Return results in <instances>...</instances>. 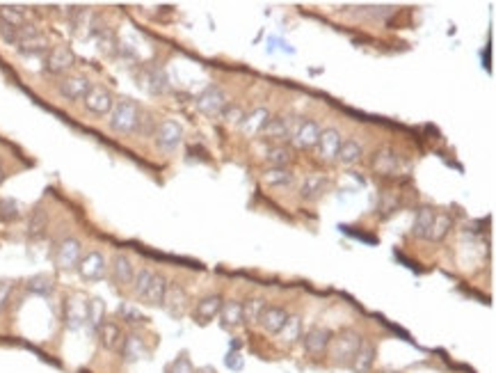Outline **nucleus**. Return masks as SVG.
Masks as SVG:
<instances>
[{"label": "nucleus", "mask_w": 496, "mask_h": 373, "mask_svg": "<svg viewBox=\"0 0 496 373\" xmlns=\"http://www.w3.org/2000/svg\"><path fill=\"white\" fill-rule=\"evenodd\" d=\"M341 142H343V135L338 133V128H323L321 138L316 142V152L323 160H336Z\"/></svg>", "instance_id": "20"}, {"label": "nucleus", "mask_w": 496, "mask_h": 373, "mask_svg": "<svg viewBox=\"0 0 496 373\" xmlns=\"http://www.w3.org/2000/svg\"><path fill=\"white\" fill-rule=\"evenodd\" d=\"M167 277L162 273H153L151 282H149L147 291L142 293L140 302H145L147 307H160L162 304V298H165V291H167Z\"/></svg>", "instance_id": "25"}, {"label": "nucleus", "mask_w": 496, "mask_h": 373, "mask_svg": "<svg viewBox=\"0 0 496 373\" xmlns=\"http://www.w3.org/2000/svg\"><path fill=\"white\" fill-rule=\"evenodd\" d=\"M140 85L142 90L149 92L151 97H162V94L169 92V78H167V71L162 69L158 64H149V67H142L140 71Z\"/></svg>", "instance_id": "9"}, {"label": "nucleus", "mask_w": 496, "mask_h": 373, "mask_svg": "<svg viewBox=\"0 0 496 373\" xmlns=\"http://www.w3.org/2000/svg\"><path fill=\"white\" fill-rule=\"evenodd\" d=\"M270 117H273V115H270L268 108H254V110H249L247 115H243V119L238 121V128H240L243 135L254 138V135H259L263 131V126H266V121Z\"/></svg>", "instance_id": "22"}, {"label": "nucleus", "mask_w": 496, "mask_h": 373, "mask_svg": "<svg viewBox=\"0 0 496 373\" xmlns=\"http://www.w3.org/2000/svg\"><path fill=\"white\" fill-rule=\"evenodd\" d=\"M153 273H156V270H151V268L135 270V277H133V282H131V289H133V293H135V298H138V300L142 298V293L147 291V287H149V282H151Z\"/></svg>", "instance_id": "44"}, {"label": "nucleus", "mask_w": 496, "mask_h": 373, "mask_svg": "<svg viewBox=\"0 0 496 373\" xmlns=\"http://www.w3.org/2000/svg\"><path fill=\"white\" fill-rule=\"evenodd\" d=\"M62 316H64V325L69 330H80L83 325H87V302L83 298L71 296L66 298L64 307H62Z\"/></svg>", "instance_id": "17"}, {"label": "nucleus", "mask_w": 496, "mask_h": 373, "mask_svg": "<svg viewBox=\"0 0 496 373\" xmlns=\"http://www.w3.org/2000/svg\"><path fill=\"white\" fill-rule=\"evenodd\" d=\"M156 128H158V121H156L153 112L142 110L140 119H138V128H135V135H140V138H153Z\"/></svg>", "instance_id": "43"}, {"label": "nucleus", "mask_w": 496, "mask_h": 373, "mask_svg": "<svg viewBox=\"0 0 496 373\" xmlns=\"http://www.w3.org/2000/svg\"><path fill=\"white\" fill-rule=\"evenodd\" d=\"M330 191V179L321 172H311L302 179V186H300V197L304 202H316L321 200L325 193Z\"/></svg>", "instance_id": "19"}, {"label": "nucleus", "mask_w": 496, "mask_h": 373, "mask_svg": "<svg viewBox=\"0 0 496 373\" xmlns=\"http://www.w3.org/2000/svg\"><path fill=\"white\" fill-rule=\"evenodd\" d=\"M359 344H362V337H359V332L345 328L341 330L338 335L332 337L330 341V348H327V355L332 359V364L334 366H350L352 357H355V352L359 348Z\"/></svg>", "instance_id": "2"}, {"label": "nucleus", "mask_w": 496, "mask_h": 373, "mask_svg": "<svg viewBox=\"0 0 496 373\" xmlns=\"http://www.w3.org/2000/svg\"><path fill=\"white\" fill-rule=\"evenodd\" d=\"M398 165H400V156L393 152L391 147L377 149L371 158V169L380 176H393L398 172Z\"/></svg>", "instance_id": "18"}, {"label": "nucleus", "mask_w": 496, "mask_h": 373, "mask_svg": "<svg viewBox=\"0 0 496 373\" xmlns=\"http://www.w3.org/2000/svg\"><path fill=\"white\" fill-rule=\"evenodd\" d=\"M217 318H220L222 328H227V330L240 328L243 325V304L238 300H224L222 309H220V316Z\"/></svg>", "instance_id": "31"}, {"label": "nucleus", "mask_w": 496, "mask_h": 373, "mask_svg": "<svg viewBox=\"0 0 496 373\" xmlns=\"http://www.w3.org/2000/svg\"><path fill=\"white\" fill-rule=\"evenodd\" d=\"M167 373H195V366H193V362H190L186 355H181V357H176L172 364H169Z\"/></svg>", "instance_id": "45"}, {"label": "nucleus", "mask_w": 496, "mask_h": 373, "mask_svg": "<svg viewBox=\"0 0 496 373\" xmlns=\"http://www.w3.org/2000/svg\"><path fill=\"white\" fill-rule=\"evenodd\" d=\"M80 259H83V243L73 239V236L58 241L55 248H53V263L60 270H76Z\"/></svg>", "instance_id": "3"}, {"label": "nucleus", "mask_w": 496, "mask_h": 373, "mask_svg": "<svg viewBox=\"0 0 496 373\" xmlns=\"http://www.w3.org/2000/svg\"><path fill=\"white\" fill-rule=\"evenodd\" d=\"M0 23L18 30L28 23V14H25V10L18 8V5H3V8H0Z\"/></svg>", "instance_id": "34"}, {"label": "nucleus", "mask_w": 496, "mask_h": 373, "mask_svg": "<svg viewBox=\"0 0 496 373\" xmlns=\"http://www.w3.org/2000/svg\"><path fill=\"white\" fill-rule=\"evenodd\" d=\"M94 37H97V49H99V53H103V56H108V58L117 56L119 44H117V37H114V32H112L110 28L99 30Z\"/></svg>", "instance_id": "39"}, {"label": "nucleus", "mask_w": 496, "mask_h": 373, "mask_svg": "<svg viewBox=\"0 0 496 373\" xmlns=\"http://www.w3.org/2000/svg\"><path fill=\"white\" fill-rule=\"evenodd\" d=\"M153 142L162 154L179 152L183 145V126L176 119L158 121V128H156V133H153Z\"/></svg>", "instance_id": "4"}, {"label": "nucleus", "mask_w": 496, "mask_h": 373, "mask_svg": "<svg viewBox=\"0 0 496 373\" xmlns=\"http://www.w3.org/2000/svg\"><path fill=\"white\" fill-rule=\"evenodd\" d=\"M46 232H49V211L44 206H37L35 211L30 213L28 225H25V236L30 241H42Z\"/></svg>", "instance_id": "27"}, {"label": "nucleus", "mask_w": 496, "mask_h": 373, "mask_svg": "<svg viewBox=\"0 0 496 373\" xmlns=\"http://www.w3.org/2000/svg\"><path fill=\"white\" fill-rule=\"evenodd\" d=\"M117 314H119V321H124L126 325H145L147 323V316L142 314V311L135 307V304L131 302H124V304H119V309H117Z\"/></svg>", "instance_id": "41"}, {"label": "nucleus", "mask_w": 496, "mask_h": 373, "mask_svg": "<svg viewBox=\"0 0 496 373\" xmlns=\"http://www.w3.org/2000/svg\"><path fill=\"white\" fill-rule=\"evenodd\" d=\"M12 291H14V284L8 282V280H0V314H3V311L8 309L10 298H12Z\"/></svg>", "instance_id": "46"}, {"label": "nucleus", "mask_w": 496, "mask_h": 373, "mask_svg": "<svg viewBox=\"0 0 496 373\" xmlns=\"http://www.w3.org/2000/svg\"><path fill=\"white\" fill-rule=\"evenodd\" d=\"M5 176H8V174H5V167H3V163H0V183L5 181Z\"/></svg>", "instance_id": "52"}, {"label": "nucleus", "mask_w": 496, "mask_h": 373, "mask_svg": "<svg viewBox=\"0 0 496 373\" xmlns=\"http://www.w3.org/2000/svg\"><path fill=\"white\" fill-rule=\"evenodd\" d=\"M288 318V311L284 307H277V304H266V309L261 311L259 316V328L263 332H268V335H277V332L282 330V325L286 323Z\"/></svg>", "instance_id": "23"}, {"label": "nucleus", "mask_w": 496, "mask_h": 373, "mask_svg": "<svg viewBox=\"0 0 496 373\" xmlns=\"http://www.w3.org/2000/svg\"><path fill=\"white\" fill-rule=\"evenodd\" d=\"M49 49H51V44H49V39H46L44 32H37V35H32V37H25L16 44V51L25 58L46 56Z\"/></svg>", "instance_id": "28"}, {"label": "nucleus", "mask_w": 496, "mask_h": 373, "mask_svg": "<svg viewBox=\"0 0 496 373\" xmlns=\"http://www.w3.org/2000/svg\"><path fill=\"white\" fill-rule=\"evenodd\" d=\"M195 373H215V369H210V366H201V369H195Z\"/></svg>", "instance_id": "51"}, {"label": "nucleus", "mask_w": 496, "mask_h": 373, "mask_svg": "<svg viewBox=\"0 0 496 373\" xmlns=\"http://www.w3.org/2000/svg\"><path fill=\"white\" fill-rule=\"evenodd\" d=\"M396 206H398V202H396V200L391 202L389 195H384V197H382V211H384V213H391V211H396Z\"/></svg>", "instance_id": "49"}, {"label": "nucleus", "mask_w": 496, "mask_h": 373, "mask_svg": "<svg viewBox=\"0 0 496 373\" xmlns=\"http://www.w3.org/2000/svg\"><path fill=\"white\" fill-rule=\"evenodd\" d=\"M259 135L266 142H273V145H286V142H290V135H293V124H290L288 117L275 115V117L266 121V126H263Z\"/></svg>", "instance_id": "13"}, {"label": "nucleus", "mask_w": 496, "mask_h": 373, "mask_svg": "<svg viewBox=\"0 0 496 373\" xmlns=\"http://www.w3.org/2000/svg\"><path fill=\"white\" fill-rule=\"evenodd\" d=\"M94 83L83 73H73V76H64L62 80L58 83V94L66 101H71V104H76V101H83L85 94L90 92V87Z\"/></svg>", "instance_id": "12"}, {"label": "nucleus", "mask_w": 496, "mask_h": 373, "mask_svg": "<svg viewBox=\"0 0 496 373\" xmlns=\"http://www.w3.org/2000/svg\"><path fill=\"white\" fill-rule=\"evenodd\" d=\"M76 270H78V275L83 277L85 282H101V280H106V277H108V259H106V254L99 252V250L85 252Z\"/></svg>", "instance_id": "8"}, {"label": "nucleus", "mask_w": 496, "mask_h": 373, "mask_svg": "<svg viewBox=\"0 0 496 373\" xmlns=\"http://www.w3.org/2000/svg\"><path fill=\"white\" fill-rule=\"evenodd\" d=\"M261 181L270 188H290L295 183V174L286 167H268Z\"/></svg>", "instance_id": "32"}, {"label": "nucleus", "mask_w": 496, "mask_h": 373, "mask_svg": "<svg viewBox=\"0 0 496 373\" xmlns=\"http://www.w3.org/2000/svg\"><path fill=\"white\" fill-rule=\"evenodd\" d=\"M243 110H240V108H238V106H227V108H224V110H222V115H220V117L224 119V121H231V124H238V121H240L243 119Z\"/></svg>", "instance_id": "47"}, {"label": "nucleus", "mask_w": 496, "mask_h": 373, "mask_svg": "<svg viewBox=\"0 0 496 373\" xmlns=\"http://www.w3.org/2000/svg\"><path fill=\"white\" fill-rule=\"evenodd\" d=\"M23 208L16 200L12 197H0V222H16L21 218Z\"/></svg>", "instance_id": "42"}, {"label": "nucleus", "mask_w": 496, "mask_h": 373, "mask_svg": "<svg viewBox=\"0 0 496 373\" xmlns=\"http://www.w3.org/2000/svg\"><path fill=\"white\" fill-rule=\"evenodd\" d=\"M25 291L32 293V296L49 298L53 291H55V284H53V277H49V275H35V277H30V280L25 282Z\"/></svg>", "instance_id": "38"}, {"label": "nucleus", "mask_w": 496, "mask_h": 373, "mask_svg": "<svg viewBox=\"0 0 496 373\" xmlns=\"http://www.w3.org/2000/svg\"><path fill=\"white\" fill-rule=\"evenodd\" d=\"M227 366H234V369H240V366H243L240 355H238V352H229V355H227Z\"/></svg>", "instance_id": "50"}, {"label": "nucleus", "mask_w": 496, "mask_h": 373, "mask_svg": "<svg viewBox=\"0 0 496 373\" xmlns=\"http://www.w3.org/2000/svg\"><path fill=\"white\" fill-rule=\"evenodd\" d=\"M243 304V325H256L259 323V316H261V311L266 309V300L263 298H249V300H245L240 302Z\"/></svg>", "instance_id": "37"}, {"label": "nucleus", "mask_w": 496, "mask_h": 373, "mask_svg": "<svg viewBox=\"0 0 496 373\" xmlns=\"http://www.w3.org/2000/svg\"><path fill=\"white\" fill-rule=\"evenodd\" d=\"M362 158H364L362 142L355 140V138L341 142V147H338V154H336V160L341 163V165L352 167V165H357V163H362Z\"/></svg>", "instance_id": "29"}, {"label": "nucleus", "mask_w": 496, "mask_h": 373, "mask_svg": "<svg viewBox=\"0 0 496 373\" xmlns=\"http://www.w3.org/2000/svg\"><path fill=\"white\" fill-rule=\"evenodd\" d=\"M83 106L94 117H106V115H110L114 106V94L106 85H92L90 92L85 94Z\"/></svg>", "instance_id": "7"}, {"label": "nucleus", "mask_w": 496, "mask_h": 373, "mask_svg": "<svg viewBox=\"0 0 496 373\" xmlns=\"http://www.w3.org/2000/svg\"><path fill=\"white\" fill-rule=\"evenodd\" d=\"M332 337H334V332H332L330 328H323V325H314V328H309V330L302 335L304 350H307L309 355H314V357H321V355H325V352H327Z\"/></svg>", "instance_id": "15"}, {"label": "nucleus", "mask_w": 496, "mask_h": 373, "mask_svg": "<svg viewBox=\"0 0 496 373\" xmlns=\"http://www.w3.org/2000/svg\"><path fill=\"white\" fill-rule=\"evenodd\" d=\"M277 341L284 344V346H293L295 341H300L302 339V318L295 316V314H288L286 323L282 325V330L277 332Z\"/></svg>", "instance_id": "30"}, {"label": "nucleus", "mask_w": 496, "mask_h": 373, "mask_svg": "<svg viewBox=\"0 0 496 373\" xmlns=\"http://www.w3.org/2000/svg\"><path fill=\"white\" fill-rule=\"evenodd\" d=\"M106 321V302L101 298H92L87 300V325L97 332L99 325Z\"/></svg>", "instance_id": "40"}, {"label": "nucleus", "mask_w": 496, "mask_h": 373, "mask_svg": "<svg viewBox=\"0 0 496 373\" xmlns=\"http://www.w3.org/2000/svg\"><path fill=\"white\" fill-rule=\"evenodd\" d=\"M373 364H375V346L362 339V344H359L355 357H352L350 362V369L355 373H371Z\"/></svg>", "instance_id": "26"}, {"label": "nucleus", "mask_w": 496, "mask_h": 373, "mask_svg": "<svg viewBox=\"0 0 496 373\" xmlns=\"http://www.w3.org/2000/svg\"><path fill=\"white\" fill-rule=\"evenodd\" d=\"M162 309L167 311L172 318H183L188 314L190 309V298H188V291L181 287V284L176 282H169L167 284V291H165V298H162Z\"/></svg>", "instance_id": "10"}, {"label": "nucleus", "mask_w": 496, "mask_h": 373, "mask_svg": "<svg viewBox=\"0 0 496 373\" xmlns=\"http://www.w3.org/2000/svg\"><path fill=\"white\" fill-rule=\"evenodd\" d=\"M384 373H398V371H384Z\"/></svg>", "instance_id": "53"}, {"label": "nucleus", "mask_w": 496, "mask_h": 373, "mask_svg": "<svg viewBox=\"0 0 496 373\" xmlns=\"http://www.w3.org/2000/svg\"><path fill=\"white\" fill-rule=\"evenodd\" d=\"M222 296L217 293H210V296H203L201 300H197L195 304V318L199 323H210L215 321L217 316H220V309H222Z\"/></svg>", "instance_id": "24"}, {"label": "nucleus", "mask_w": 496, "mask_h": 373, "mask_svg": "<svg viewBox=\"0 0 496 373\" xmlns=\"http://www.w3.org/2000/svg\"><path fill=\"white\" fill-rule=\"evenodd\" d=\"M0 37H3V42L10 44V46H16V44H18V30H16V28H10V25H5V23H0Z\"/></svg>", "instance_id": "48"}, {"label": "nucleus", "mask_w": 496, "mask_h": 373, "mask_svg": "<svg viewBox=\"0 0 496 373\" xmlns=\"http://www.w3.org/2000/svg\"><path fill=\"white\" fill-rule=\"evenodd\" d=\"M432 220H434V211H432V208H430V206H421L419 211H417V215H414L412 236L427 241V236H430Z\"/></svg>", "instance_id": "33"}, {"label": "nucleus", "mask_w": 496, "mask_h": 373, "mask_svg": "<svg viewBox=\"0 0 496 373\" xmlns=\"http://www.w3.org/2000/svg\"><path fill=\"white\" fill-rule=\"evenodd\" d=\"M266 160L270 163V167H286V169H290V165H293V152H290L288 145H273L268 149Z\"/></svg>", "instance_id": "35"}, {"label": "nucleus", "mask_w": 496, "mask_h": 373, "mask_svg": "<svg viewBox=\"0 0 496 373\" xmlns=\"http://www.w3.org/2000/svg\"><path fill=\"white\" fill-rule=\"evenodd\" d=\"M229 106V99L217 85H208L206 90H201L195 97V108L199 110L203 117H220L224 108Z\"/></svg>", "instance_id": "6"}, {"label": "nucleus", "mask_w": 496, "mask_h": 373, "mask_svg": "<svg viewBox=\"0 0 496 373\" xmlns=\"http://www.w3.org/2000/svg\"><path fill=\"white\" fill-rule=\"evenodd\" d=\"M451 229H453V218H451V215H448V213H434V220H432L430 236H427V241L441 243L448 234H451Z\"/></svg>", "instance_id": "36"}, {"label": "nucleus", "mask_w": 496, "mask_h": 373, "mask_svg": "<svg viewBox=\"0 0 496 373\" xmlns=\"http://www.w3.org/2000/svg\"><path fill=\"white\" fill-rule=\"evenodd\" d=\"M76 67V53H73L66 44L51 46L49 53L44 56V71L51 76H64Z\"/></svg>", "instance_id": "5"}, {"label": "nucleus", "mask_w": 496, "mask_h": 373, "mask_svg": "<svg viewBox=\"0 0 496 373\" xmlns=\"http://www.w3.org/2000/svg\"><path fill=\"white\" fill-rule=\"evenodd\" d=\"M135 270L138 268H135L133 259L124 252H117L112 256V261L108 263V275H110V280L117 284V287H131Z\"/></svg>", "instance_id": "14"}, {"label": "nucleus", "mask_w": 496, "mask_h": 373, "mask_svg": "<svg viewBox=\"0 0 496 373\" xmlns=\"http://www.w3.org/2000/svg\"><path fill=\"white\" fill-rule=\"evenodd\" d=\"M140 112H142V108L138 106V101H131V99L114 101L108 126H110V131L117 135H133L135 128H138Z\"/></svg>", "instance_id": "1"}, {"label": "nucleus", "mask_w": 496, "mask_h": 373, "mask_svg": "<svg viewBox=\"0 0 496 373\" xmlns=\"http://www.w3.org/2000/svg\"><path fill=\"white\" fill-rule=\"evenodd\" d=\"M323 128L318 126V121L314 119H302L300 124L293 128V135H290V145L297 152H307V149H316V142L321 138Z\"/></svg>", "instance_id": "11"}, {"label": "nucleus", "mask_w": 496, "mask_h": 373, "mask_svg": "<svg viewBox=\"0 0 496 373\" xmlns=\"http://www.w3.org/2000/svg\"><path fill=\"white\" fill-rule=\"evenodd\" d=\"M119 355L126 364H135L149 355V346L138 332H128V335H124V341H121Z\"/></svg>", "instance_id": "16"}, {"label": "nucleus", "mask_w": 496, "mask_h": 373, "mask_svg": "<svg viewBox=\"0 0 496 373\" xmlns=\"http://www.w3.org/2000/svg\"><path fill=\"white\" fill-rule=\"evenodd\" d=\"M124 335H126V332L121 330V325L114 323V321H103L99 325V330H97L99 344L103 346L106 350H110V352H119L121 341H124Z\"/></svg>", "instance_id": "21"}]
</instances>
